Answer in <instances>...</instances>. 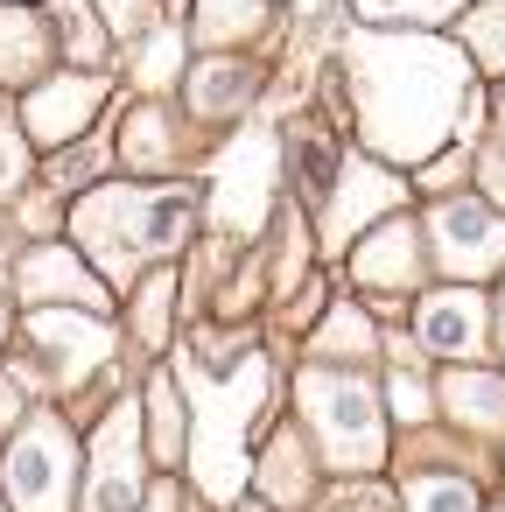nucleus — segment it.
I'll list each match as a JSON object with an SVG mask.
<instances>
[{
	"instance_id": "nucleus-5",
	"label": "nucleus",
	"mask_w": 505,
	"mask_h": 512,
	"mask_svg": "<svg viewBox=\"0 0 505 512\" xmlns=\"http://www.w3.org/2000/svg\"><path fill=\"white\" fill-rule=\"evenodd\" d=\"M8 491L22 512H64L71 498V442L57 421H36L8 456Z\"/></svg>"
},
{
	"instance_id": "nucleus-25",
	"label": "nucleus",
	"mask_w": 505,
	"mask_h": 512,
	"mask_svg": "<svg viewBox=\"0 0 505 512\" xmlns=\"http://www.w3.org/2000/svg\"><path fill=\"white\" fill-rule=\"evenodd\" d=\"M330 512H393V505H386L379 491H351V498H337Z\"/></svg>"
},
{
	"instance_id": "nucleus-16",
	"label": "nucleus",
	"mask_w": 505,
	"mask_h": 512,
	"mask_svg": "<svg viewBox=\"0 0 505 512\" xmlns=\"http://www.w3.org/2000/svg\"><path fill=\"white\" fill-rule=\"evenodd\" d=\"M43 50H50V36H43L36 15L0 8V78H29V71L43 64Z\"/></svg>"
},
{
	"instance_id": "nucleus-23",
	"label": "nucleus",
	"mask_w": 505,
	"mask_h": 512,
	"mask_svg": "<svg viewBox=\"0 0 505 512\" xmlns=\"http://www.w3.org/2000/svg\"><path fill=\"white\" fill-rule=\"evenodd\" d=\"M106 22H113L120 36H134V29H148V0H106Z\"/></svg>"
},
{
	"instance_id": "nucleus-15",
	"label": "nucleus",
	"mask_w": 505,
	"mask_h": 512,
	"mask_svg": "<svg viewBox=\"0 0 505 512\" xmlns=\"http://www.w3.org/2000/svg\"><path fill=\"white\" fill-rule=\"evenodd\" d=\"M36 344H50V358L57 365H71V372H85V365H99V351H106V337L92 330V323H78V316H36Z\"/></svg>"
},
{
	"instance_id": "nucleus-26",
	"label": "nucleus",
	"mask_w": 505,
	"mask_h": 512,
	"mask_svg": "<svg viewBox=\"0 0 505 512\" xmlns=\"http://www.w3.org/2000/svg\"><path fill=\"white\" fill-rule=\"evenodd\" d=\"M498 351H505V295H498Z\"/></svg>"
},
{
	"instance_id": "nucleus-28",
	"label": "nucleus",
	"mask_w": 505,
	"mask_h": 512,
	"mask_svg": "<svg viewBox=\"0 0 505 512\" xmlns=\"http://www.w3.org/2000/svg\"><path fill=\"white\" fill-rule=\"evenodd\" d=\"M0 330H8V309H0Z\"/></svg>"
},
{
	"instance_id": "nucleus-8",
	"label": "nucleus",
	"mask_w": 505,
	"mask_h": 512,
	"mask_svg": "<svg viewBox=\"0 0 505 512\" xmlns=\"http://www.w3.org/2000/svg\"><path fill=\"white\" fill-rule=\"evenodd\" d=\"M99 99H106V78H92V71L50 78L43 92H29V134L50 141V148H64V141L85 134V120L99 113Z\"/></svg>"
},
{
	"instance_id": "nucleus-31",
	"label": "nucleus",
	"mask_w": 505,
	"mask_h": 512,
	"mask_svg": "<svg viewBox=\"0 0 505 512\" xmlns=\"http://www.w3.org/2000/svg\"><path fill=\"white\" fill-rule=\"evenodd\" d=\"M176 8H183V0H176Z\"/></svg>"
},
{
	"instance_id": "nucleus-13",
	"label": "nucleus",
	"mask_w": 505,
	"mask_h": 512,
	"mask_svg": "<svg viewBox=\"0 0 505 512\" xmlns=\"http://www.w3.org/2000/svg\"><path fill=\"white\" fill-rule=\"evenodd\" d=\"M253 85H260V71H253V64H232V57H211V64L197 71V85H190V106L218 120L225 106H239V99H253Z\"/></svg>"
},
{
	"instance_id": "nucleus-29",
	"label": "nucleus",
	"mask_w": 505,
	"mask_h": 512,
	"mask_svg": "<svg viewBox=\"0 0 505 512\" xmlns=\"http://www.w3.org/2000/svg\"><path fill=\"white\" fill-rule=\"evenodd\" d=\"M246 512H260V505H246Z\"/></svg>"
},
{
	"instance_id": "nucleus-20",
	"label": "nucleus",
	"mask_w": 505,
	"mask_h": 512,
	"mask_svg": "<svg viewBox=\"0 0 505 512\" xmlns=\"http://www.w3.org/2000/svg\"><path fill=\"white\" fill-rule=\"evenodd\" d=\"M148 400H155V435H162V442H155V456H162V463H176V442H183V407H176L169 379H155V393H148Z\"/></svg>"
},
{
	"instance_id": "nucleus-21",
	"label": "nucleus",
	"mask_w": 505,
	"mask_h": 512,
	"mask_svg": "<svg viewBox=\"0 0 505 512\" xmlns=\"http://www.w3.org/2000/svg\"><path fill=\"white\" fill-rule=\"evenodd\" d=\"M260 8H267V0H204V36H232V29H246Z\"/></svg>"
},
{
	"instance_id": "nucleus-18",
	"label": "nucleus",
	"mask_w": 505,
	"mask_h": 512,
	"mask_svg": "<svg viewBox=\"0 0 505 512\" xmlns=\"http://www.w3.org/2000/svg\"><path fill=\"white\" fill-rule=\"evenodd\" d=\"M316 351H323V358H365V351H372L365 309H330V323L316 330Z\"/></svg>"
},
{
	"instance_id": "nucleus-19",
	"label": "nucleus",
	"mask_w": 505,
	"mask_h": 512,
	"mask_svg": "<svg viewBox=\"0 0 505 512\" xmlns=\"http://www.w3.org/2000/svg\"><path fill=\"white\" fill-rule=\"evenodd\" d=\"M57 29L71 43V64H99L106 57V29L85 15V0H57Z\"/></svg>"
},
{
	"instance_id": "nucleus-11",
	"label": "nucleus",
	"mask_w": 505,
	"mask_h": 512,
	"mask_svg": "<svg viewBox=\"0 0 505 512\" xmlns=\"http://www.w3.org/2000/svg\"><path fill=\"white\" fill-rule=\"evenodd\" d=\"M22 281H36L29 295H57V302H78V309H106V288L71 260V253H57V246H43V253H29V267H22Z\"/></svg>"
},
{
	"instance_id": "nucleus-6",
	"label": "nucleus",
	"mask_w": 505,
	"mask_h": 512,
	"mask_svg": "<svg viewBox=\"0 0 505 512\" xmlns=\"http://www.w3.org/2000/svg\"><path fill=\"white\" fill-rule=\"evenodd\" d=\"M484 323H491V309H484L477 288H435L414 309V330H421V344L435 358H477L484 351Z\"/></svg>"
},
{
	"instance_id": "nucleus-3",
	"label": "nucleus",
	"mask_w": 505,
	"mask_h": 512,
	"mask_svg": "<svg viewBox=\"0 0 505 512\" xmlns=\"http://www.w3.org/2000/svg\"><path fill=\"white\" fill-rule=\"evenodd\" d=\"M302 407L316 421V442H323V463L337 470H372L386 456V421H379V400L365 379L351 372H309L302 379Z\"/></svg>"
},
{
	"instance_id": "nucleus-7",
	"label": "nucleus",
	"mask_w": 505,
	"mask_h": 512,
	"mask_svg": "<svg viewBox=\"0 0 505 512\" xmlns=\"http://www.w3.org/2000/svg\"><path fill=\"white\" fill-rule=\"evenodd\" d=\"M134 498H141V449H134V407H120L106 421V435L92 442L85 512H134Z\"/></svg>"
},
{
	"instance_id": "nucleus-14",
	"label": "nucleus",
	"mask_w": 505,
	"mask_h": 512,
	"mask_svg": "<svg viewBox=\"0 0 505 512\" xmlns=\"http://www.w3.org/2000/svg\"><path fill=\"white\" fill-rule=\"evenodd\" d=\"M456 43L470 50V64H484L491 78H505V0H477L456 22Z\"/></svg>"
},
{
	"instance_id": "nucleus-24",
	"label": "nucleus",
	"mask_w": 505,
	"mask_h": 512,
	"mask_svg": "<svg viewBox=\"0 0 505 512\" xmlns=\"http://www.w3.org/2000/svg\"><path fill=\"white\" fill-rule=\"evenodd\" d=\"M15 183H22V148H15V141H0V197H8Z\"/></svg>"
},
{
	"instance_id": "nucleus-1",
	"label": "nucleus",
	"mask_w": 505,
	"mask_h": 512,
	"mask_svg": "<svg viewBox=\"0 0 505 512\" xmlns=\"http://www.w3.org/2000/svg\"><path fill=\"white\" fill-rule=\"evenodd\" d=\"M358 134L379 162H428L470 113V50L442 36H351L344 50Z\"/></svg>"
},
{
	"instance_id": "nucleus-17",
	"label": "nucleus",
	"mask_w": 505,
	"mask_h": 512,
	"mask_svg": "<svg viewBox=\"0 0 505 512\" xmlns=\"http://www.w3.org/2000/svg\"><path fill=\"white\" fill-rule=\"evenodd\" d=\"M407 512H484L463 477H407Z\"/></svg>"
},
{
	"instance_id": "nucleus-30",
	"label": "nucleus",
	"mask_w": 505,
	"mask_h": 512,
	"mask_svg": "<svg viewBox=\"0 0 505 512\" xmlns=\"http://www.w3.org/2000/svg\"><path fill=\"white\" fill-rule=\"evenodd\" d=\"M491 512H505V505H491Z\"/></svg>"
},
{
	"instance_id": "nucleus-10",
	"label": "nucleus",
	"mask_w": 505,
	"mask_h": 512,
	"mask_svg": "<svg viewBox=\"0 0 505 512\" xmlns=\"http://www.w3.org/2000/svg\"><path fill=\"white\" fill-rule=\"evenodd\" d=\"M442 407H449V421H463V428H505V379L498 372H442Z\"/></svg>"
},
{
	"instance_id": "nucleus-4",
	"label": "nucleus",
	"mask_w": 505,
	"mask_h": 512,
	"mask_svg": "<svg viewBox=\"0 0 505 512\" xmlns=\"http://www.w3.org/2000/svg\"><path fill=\"white\" fill-rule=\"evenodd\" d=\"M428 253L456 274V281H484L505 274V218L484 197H442L428 211Z\"/></svg>"
},
{
	"instance_id": "nucleus-2",
	"label": "nucleus",
	"mask_w": 505,
	"mask_h": 512,
	"mask_svg": "<svg viewBox=\"0 0 505 512\" xmlns=\"http://www.w3.org/2000/svg\"><path fill=\"white\" fill-rule=\"evenodd\" d=\"M190 218H197L190 190H99L78 211V232L113 274H127L134 260L176 253L190 239Z\"/></svg>"
},
{
	"instance_id": "nucleus-22",
	"label": "nucleus",
	"mask_w": 505,
	"mask_h": 512,
	"mask_svg": "<svg viewBox=\"0 0 505 512\" xmlns=\"http://www.w3.org/2000/svg\"><path fill=\"white\" fill-rule=\"evenodd\" d=\"M386 393H393V414H400V421H428V393H421V379L393 372V386H386Z\"/></svg>"
},
{
	"instance_id": "nucleus-27",
	"label": "nucleus",
	"mask_w": 505,
	"mask_h": 512,
	"mask_svg": "<svg viewBox=\"0 0 505 512\" xmlns=\"http://www.w3.org/2000/svg\"><path fill=\"white\" fill-rule=\"evenodd\" d=\"M155 512H176V498H155Z\"/></svg>"
},
{
	"instance_id": "nucleus-9",
	"label": "nucleus",
	"mask_w": 505,
	"mask_h": 512,
	"mask_svg": "<svg viewBox=\"0 0 505 512\" xmlns=\"http://www.w3.org/2000/svg\"><path fill=\"white\" fill-rule=\"evenodd\" d=\"M351 267H358L365 288H393V295H407L414 274H421V232H414L407 218H386V225L365 232V246H358Z\"/></svg>"
},
{
	"instance_id": "nucleus-12",
	"label": "nucleus",
	"mask_w": 505,
	"mask_h": 512,
	"mask_svg": "<svg viewBox=\"0 0 505 512\" xmlns=\"http://www.w3.org/2000/svg\"><path fill=\"white\" fill-rule=\"evenodd\" d=\"M358 183L351 190H337V204H330V246H344V239H358V225L379 211V204H393L400 197V176H386V169H351Z\"/></svg>"
}]
</instances>
